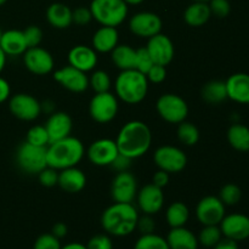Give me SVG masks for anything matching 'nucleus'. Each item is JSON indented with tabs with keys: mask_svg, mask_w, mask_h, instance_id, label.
I'll use <instances>...</instances> for the list:
<instances>
[{
	"mask_svg": "<svg viewBox=\"0 0 249 249\" xmlns=\"http://www.w3.org/2000/svg\"><path fill=\"white\" fill-rule=\"evenodd\" d=\"M116 143L121 155L136 160L146 155L151 148L152 133L143 122L130 121L121 128Z\"/></svg>",
	"mask_w": 249,
	"mask_h": 249,
	"instance_id": "1",
	"label": "nucleus"
},
{
	"mask_svg": "<svg viewBox=\"0 0 249 249\" xmlns=\"http://www.w3.org/2000/svg\"><path fill=\"white\" fill-rule=\"evenodd\" d=\"M139 213L133 203H117L105 209L101 215V225L108 235L124 237L136 230Z\"/></svg>",
	"mask_w": 249,
	"mask_h": 249,
	"instance_id": "2",
	"label": "nucleus"
},
{
	"mask_svg": "<svg viewBox=\"0 0 249 249\" xmlns=\"http://www.w3.org/2000/svg\"><path fill=\"white\" fill-rule=\"evenodd\" d=\"M85 155V148L82 141L74 136H67L62 140L49 143L46 147V162L48 167L56 170L77 167Z\"/></svg>",
	"mask_w": 249,
	"mask_h": 249,
	"instance_id": "3",
	"label": "nucleus"
},
{
	"mask_svg": "<svg viewBox=\"0 0 249 249\" xmlns=\"http://www.w3.org/2000/svg\"><path fill=\"white\" fill-rule=\"evenodd\" d=\"M148 83L146 74L139 71H121L114 82L116 96L128 105L140 104L147 95Z\"/></svg>",
	"mask_w": 249,
	"mask_h": 249,
	"instance_id": "4",
	"label": "nucleus"
},
{
	"mask_svg": "<svg viewBox=\"0 0 249 249\" xmlns=\"http://www.w3.org/2000/svg\"><path fill=\"white\" fill-rule=\"evenodd\" d=\"M89 7L97 23L116 28L125 21L129 10L124 0H92Z\"/></svg>",
	"mask_w": 249,
	"mask_h": 249,
	"instance_id": "5",
	"label": "nucleus"
},
{
	"mask_svg": "<svg viewBox=\"0 0 249 249\" xmlns=\"http://www.w3.org/2000/svg\"><path fill=\"white\" fill-rule=\"evenodd\" d=\"M16 163L26 174L38 175L44 168L48 167L46 147L34 146L24 141L16 151Z\"/></svg>",
	"mask_w": 249,
	"mask_h": 249,
	"instance_id": "6",
	"label": "nucleus"
},
{
	"mask_svg": "<svg viewBox=\"0 0 249 249\" xmlns=\"http://www.w3.org/2000/svg\"><path fill=\"white\" fill-rule=\"evenodd\" d=\"M156 109L163 121L170 124H180L189 116V106L177 94H164L157 100Z\"/></svg>",
	"mask_w": 249,
	"mask_h": 249,
	"instance_id": "7",
	"label": "nucleus"
},
{
	"mask_svg": "<svg viewBox=\"0 0 249 249\" xmlns=\"http://www.w3.org/2000/svg\"><path fill=\"white\" fill-rule=\"evenodd\" d=\"M118 97L112 92L95 94L89 104L90 117L100 124H107L113 121L118 113Z\"/></svg>",
	"mask_w": 249,
	"mask_h": 249,
	"instance_id": "8",
	"label": "nucleus"
},
{
	"mask_svg": "<svg viewBox=\"0 0 249 249\" xmlns=\"http://www.w3.org/2000/svg\"><path fill=\"white\" fill-rule=\"evenodd\" d=\"M153 160L160 170H164L169 174L182 172L187 164V157L184 151L172 145L158 147L153 153Z\"/></svg>",
	"mask_w": 249,
	"mask_h": 249,
	"instance_id": "9",
	"label": "nucleus"
},
{
	"mask_svg": "<svg viewBox=\"0 0 249 249\" xmlns=\"http://www.w3.org/2000/svg\"><path fill=\"white\" fill-rule=\"evenodd\" d=\"M163 27L162 18L151 11H141L133 15L129 19V29L139 38L150 39L151 36L160 33Z\"/></svg>",
	"mask_w": 249,
	"mask_h": 249,
	"instance_id": "10",
	"label": "nucleus"
},
{
	"mask_svg": "<svg viewBox=\"0 0 249 249\" xmlns=\"http://www.w3.org/2000/svg\"><path fill=\"white\" fill-rule=\"evenodd\" d=\"M138 195L136 178L129 170L117 173L112 180L111 196L117 203H133Z\"/></svg>",
	"mask_w": 249,
	"mask_h": 249,
	"instance_id": "11",
	"label": "nucleus"
},
{
	"mask_svg": "<svg viewBox=\"0 0 249 249\" xmlns=\"http://www.w3.org/2000/svg\"><path fill=\"white\" fill-rule=\"evenodd\" d=\"M9 109L16 118L32 122L41 113V105L38 100L29 94H16L10 97Z\"/></svg>",
	"mask_w": 249,
	"mask_h": 249,
	"instance_id": "12",
	"label": "nucleus"
},
{
	"mask_svg": "<svg viewBox=\"0 0 249 249\" xmlns=\"http://www.w3.org/2000/svg\"><path fill=\"white\" fill-rule=\"evenodd\" d=\"M225 216V204L216 196H206L196 207V218L203 226L219 225Z\"/></svg>",
	"mask_w": 249,
	"mask_h": 249,
	"instance_id": "13",
	"label": "nucleus"
},
{
	"mask_svg": "<svg viewBox=\"0 0 249 249\" xmlns=\"http://www.w3.org/2000/svg\"><path fill=\"white\" fill-rule=\"evenodd\" d=\"M23 62L27 70L36 75L49 74L55 66L53 55L40 46L27 49L23 53Z\"/></svg>",
	"mask_w": 249,
	"mask_h": 249,
	"instance_id": "14",
	"label": "nucleus"
},
{
	"mask_svg": "<svg viewBox=\"0 0 249 249\" xmlns=\"http://www.w3.org/2000/svg\"><path fill=\"white\" fill-rule=\"evenodd\" d=\"M119 155L116 140L99 139L89 146L87 156L90 162L97 167H109Z\"/></svg>",
	"mask_w": 249,
	"mask_h": 249,
	"instance_id": "15",
	"label": "nucleus"
},
{
	"mask_svg": "<svg viewBox=\"0 0 249 249\" xmlns=\"http://www.w3.org/2000/svg\"><path fill=\"white\" fill-rule=\"evenodd\" d=\"M155 65L168 66L174 58L175 49L172 39L163 33L151 36L145 46Z\"/></svg>",
	"mask_w": 249,
	"mask_h": 249,
	"instance_id": "16",
	"label": "nucleus"
},
{
	"mask_svg": "<svg viewBox=\"0 0 249 249\" xmlns=\"http://www.w3.org/2000/svg\"><path fill=\"white\" fill-rule=\"evenodd\" d=\"M136 198H138L140 211L143 214H148V215H155V214L160 213L164 206L163 190L153 184H148L141 187L138 191Z\"/></svg>",
	"mask_w": 249,
	"mask_h": 249,
	"instance_id": "17",
	"label": "nucleus"
},
{
	"mask_svg": "<svg viewBox=\"0 0 249 249\" xmlns=\"http://www.w3.org/2000/svg\"><path fill=\"white\" fill-rule=\"evenodd\" d=\"M220 230L226 238L240 242L249 238V216L235 213L225 215L221 220Z\"/></svg>",
	"mask_w": 249,
	"mask_h": 249,
	"instance_id": "18",
	"label": "nucleus"
},
{
	"mask_svg": "<svg viewBox=\"0 0 249 249\" xmlns=\"http://www.w3.org/2000/svg\"><path fill=\"white\" fill-rule=\"evenodd\" d=\"M53 78L65 89L72 92H83L89 88V78L87 73L70 65L56 71Z\"/></svg>",
	"mask_w": 249,
	"mask_h": 249,
	"instance_id": "19",
	"label": "nucleus"
},
{
	"mask_svg": "<svg viewBox=\"0 0 249 249\" xmlns=\"http://www.w3.org/2000/svg\"><path fill=\"white\" fill-rule=\"evenodd\" d=\"M44 126L48 131L50 143H53L71 135L73 122L70 114H67L66 112H53L49 116Z\"/></svg>",
	"mask_w": 249,
	"mask_h": 249,
	"instance_id": "20",
	"label": "nucleus"
},
{
	"mask_svg": "<svg viewBox=\"0 0 249 249\" xmlns=\"http://www.w3.org/2000/svg\"><path fill=\"white\" fill-rule=\"evenodd\" d=\"M68 65L82 72H90L97 65V53L92 46H73L68 53Z\"/></svg>",
	"mask_w": 249,
	"mask_h": 249,
	"instance_id": "21",
	"label": "nucleus"
},
{
	"mask_svg": "<svg viewBox=\"0 0 249 249\" xmlns=\"http://www.w3.org/2000/svg\"><path fill=\"white\" fill-rule=\"evenodd\" d=\"M228 99L242 105L249 104V74L235 73L225 82Z\"/></svg>",
	"mask_w": 249,
	"mask_h": 249,
	"instance_id": "22",
	"label": "nucleus"
},
{
	"mask_svg": "<svg viewBox=\"0 0 249 249\" xmlns=\"http://www.w3.org/2000/svg\"><path fill=\"white\" fill-rule=\"evenodd\" d=\"M57 185L67 194H79L87 185V177L79 168H66L58 172Z\"/></svg>",
	"mask_w": 249,
	"mask_h": 249,
	"instance_id": "23",
	"label": "nucleus"
},
{
	"mask_svg": "<svg viewBox=\"0 0 249 249\" xmlns=\"http://www.w3.org/2000/svg\"><path fill=\"white\" fill-rule=\"evenodd\" d=\"M119 41V33L116 27L101 26L92 36V49L96 53H111Z\"/></svg>",
	"mask_w": 249,
	"mask_h": 249,
	"instance_id": "24",
	"label": "nucleus"
},
{
	"mask_svg": "<svg viewBox=\"0 0 249 249\" xmlns=\"http://www.w3.org/2000/svg\"><path fill=\"white\" fill-rule=\"evenodd\" d=\"M0 48L4 50L6 56L23 55L24 51L28 49L23 31L9 29L6 32H2L1 39H0Z\"/></svg>",
	"mask_w": 249,
	"mask_h": 249,
	"instance_id": "25",
	"label": "nucleus"
},
{
	"mask_svg": "<svg viewBox=\"0 0 249 249\" xmlns=\"http://www.w3.org/2000/svg\"><path fill=\"white\" fill-rule=\"evenodd\" d=\"M49 24L56 29H66L73 23L72 10L63 2H53L46 10Z\"/></svg>",
	"mask_w": 249,
	"mask_h": 249,
	"instance_id": "26",
	"label": "nucleus"
},
{
	"mask_svg": "<svg viewBox=\"0 0 249 249\" xmlns=\"http://www.w3.org/2000/svg\"><path fill=\"white\" fill-rule=\"evenodd\" d=\"M165 240L169 249H198L199 245L196 235L184 226L172 229Z\"/></svg>",
	"mask_w": 249,
	"mask_h": 249,
	"instance_id": "27",
	"label": "nucleus"
},
{
	"mask_svg": "<svg viewBox=\"0 0 249 249\" xmlns=\"http://www.w3.org/2000/svg\"><path fill=\"white\" fill-rule=\"evenodd\" d=\"M212 17L211 7L208 2L194 1L186 7L184 12V19L190 27H202L209 21Z\"/></svg>",
	"mask_w": 249,
	"mask_h": 249,
	"instance_id": "28",
	"label": "nucleus"
},
{
	"mask_svg": "<svg viewBox=\"0 0 249 249\" xmlns=\"http://www.w3.org/2000/svg\"><path fill=\"white\" fill-rule=\"evenodd\" d=\"M136 49L131 48L128 44H118L111 51V58L114 66L121 71L134 70Z\"/></svg>",
	"mask_w": 249,
	"mask_h": 249,
	"instance_id": "29",
	"label": "nucleus"
},
{
	"mask_svg": "<svg viewBox=\"0 0 249 249\" xmlns=\"http://www.w3.org/2000/svg\"><path fill=\"white\" fill-rule=\"evenodd\" d=\"M201 96L207 104L219 105L228 99L226 84L223 80H211L206 83L201 90Z\"/></svg>",
	"mask_w": 249,
	"mask_h": 249,
	"instance_id": "30",
	"label": "nucleus"
},
{
	"mask_svg": "<svg viewBox=\"0 0 249 249\" xmlns=\"http://www.w3.org/2000/svg\"><path fill=\"white\" fill-rule=\"evenodd\" d=\"M228 141L231 147L240 152L249 151V128L243 124L235 123L229 128Z\"/></svg>",
	"mask_w": 249,
	"mask_h": 249,
	"instance_id": "31",
	"label": "nucleus"
},
{
	"mask_svg": "<svg viewBox=\"0 0 249 249\" xmlns=\"http://www.w3.org/2000/svg\"><path fill=\"white\" fill-rule=\"evenodd\" d=\"M190 218L189 207L182 202H174L168 207L165 212V220L170 229L182 228L186 225Z\"/></svg>",
	"mask_w": 249,
	"mask_h": 249,
	"instance_id": "32",
	"label": "nucleus"
},
{
	"mask_svg": "<svg viewBox=\"0 0 249 249\" xmlns=\"http://www.w3.org/2000/svg\"><path fill=\"white\" fill-rule=\"evenodd\" d=\"M178 139L185 146H195L199 141V130L194 123L190 122H181L178 124Z\"/></svg>",
	"mask_w": 249,
	"mask_h": 249,
	"instance_id": "33",
	"label": "nucleus"
},
{
	"mask_svg": "<svg viewBox=\"0 0 249 249\" xmlns=\"http://www.w3.org/2000/svg\"><path fill=\"white\" fill-rule=\"evenodd\" d=\"M134 249H169V246L165 238L153 232L141 235L135 242Z\"/></svg>",
	"mask_w": 249,
	"mask_h": 249,
	"instance_id": "34",
	"label": "nucleus"
},
{
	"mask_svg": "<svg viewBox=\"0 0 249 249\" xmlns=\"http://www.w3.org/2000/svg\"><path fill=\"white\" fill-rule=\"evenodd\" d=\"M221 236H223V233H221L220 226L207 225L202 229L197 240H198V243H201L203 247L213 248L221 240Z\"/></svg>",
	"mask_w": 249,
	"mask_h": 249,
	"instance_id": "35",
	"label": "nucleus"
},
{
	"mask_svg": "<svg viewBox=\"0 0 249 249\" xmlns=\"http://www.w3.org/2000/svg\"><path fill=\"white\" fill-rule=\"evenodd\" d=\"M111 77L105 71H95L92 72L91 77L89 78V87L94 90L96 94L99 92H106L111 89Z\"/></svg>",
	"mask_w": 249,
	"mask_h": 249,
	"instance_id": "36",
	"label": "nucleus"
},
{
	"mask_svg": "<svg viewBox=\"0 0 249 249\" xmlns=\"http://www.w3.org/2000/svg\"><path fill=\"white\" fill-rule=\"evenodd\" d=\"M219 198L225 206H236L242 198V191L235 184H226L219 192Z\"/></svg>",
	"mask_w": 249,
	"mask_h": 249,
	"instance_id": "37",
	"label": "nucleus"
},
{
	"mask_svg": "<svg viewBox=\"0 0 249 249\" xmlns=\"http://www.w3.org/2000/svg\"><path fill=\"white\" fill-rule=\"evenodd\" d=\"M27 142L32 143L34 146H41V147H48L50 140H49L48 131L44 125H34L27 131L26 136Z\"/></svg>",
	"mask_w": 249,
	"mask_h": 249,
	"instance_id": "38",
	"label": "nucleus"
},
{
	"mask_svg": "<svg viewBox=\"0 0 249 249\" xmlns=\"http://www.w3.org/2000/svg\"><path fill=\"white\" fill-rule=\"evenodd\" d=\"M155 65L151 58L150 53H148L147 49L143 46V48L136 49V53H135V62H134V70L139 71V72L146 73L150 71V68Z\"/></svg>",
	"mask_w": 249,
	"mask_h": 249,
	"instance_id": "39",
	"label": "nucleus"
},
{
	"mask_svg": "<svg viewBox=\"0 0 249 249\" xmlns=\"http://www.w3.org/2000/svg\"><path fill=\"white\" fill-rule=\"evenodd\" d=\"M33 249H61V243L53 233H44L36 238Z\"/></svg>",
	"mask_w": 249,
	"mask_h": 249,
	"instance_id": "40",
	"label": "nucleus"
},
{
	"mask_svg": "<svg viewBox=\"0 0 249 249\" xmlns=\"http://www.w3.org/2000/svg\"><path fill=\"white\" fill-rule=\"evenodd\" d=\"M24 39L28 48H36L43 40V31L38 26H28L23 29Z\"/></svg>",
	"mask_w": 249,
	"mask_h": 249,
	"instance_id": "41",
	"label": "nucleus"
},
{
	"mask_svg": "<svg viewBox=\"0 0 249 249\" xmlns=\"http://www.w3.org/2000/svg\"><path fill=\"white\" fill-rule=\"evenodd\" d=\"M39 182L44 187H53L57 185L58 181V170L51 167H46L38 174Z\"/></svg>",
	"mask_w": 249,
	"mask_h": 249,
	"instance_id": "42",
	"label": "nucleus"
},
{
	"mask_svg": "<svg viewBox=\"0 0 249 249\" xmlns=\"http://www.w3.org/2000/svg\"><path fill=\"white\" fill-rule=\"evenodd\" d=\"M208 5L211 7L212 15L219 18H225L231 11V5L229 0H211Z\"/></svg>",
	"mask_w": 249,
	"mask_h": 249,
	"instance_id": "43",
	"label": "nucleus"
},
{
	"mask_svg": "<svg viewBox=\"0 0 249 249\" xmlns=\"http://www.w3.org/2000/svg\"><path fill=\"white\" fill-rule=\"evenodd\" d=\"M87 249H113V243L108 236L105 233H99L90 238Z\"/></svg>",
	"mask_w": 249,
	"mask_h": 249,
	"instance_id": "44",
	"label": "nucleus"
},
{
	"mask_svg": "<svg viewBox=\"0 0 249 249\" xmlns=\"http://www.w3.org/2000/svg\"><path fill=\"white\" fill-rule=\"evenodd\" d=\"M72 19L73 23L78 24V26H85V24L90 23V21L92 19L90 7L79 6L75 10H72Z\"/></svg>",
	"mask_w": 249,
	"mask_h": 249,
	"instance_id": "45",
	"label": "nucleus"
},
{
	"mask_svg": "<svg viewBox=\"0 0 249 249\" xmlns=\"http://www.w3.org/2000/svg\"><path fill=\"white\" fill-rule=\"evenodd\" d=\"M136 229H138L141 235H148V233L155 232L156 223L153 220L152 215L143 214L142 216H139L138 223H136Z\"/></svg>",
	"mask_w": 249,
	"mask_h": 249,
	"instance_id": "46",
	"label": "nucleus"
},
{
	"mask_svg": "<svg viewBox=\"0 0 249 249\" xmlns=\"http://www.w3.org/2000/svg\"><path fill=\"white\" fill-rule=\"evenodd\" d=\"M146 77H147L148 82L153 83V84H160L167 78V70H165L164 66L153 65L150 68V71L146 73Z\"/></svg>",
	"mask_w": 249,
	"mask_h": 249,
	"instance_id": "47",
	"label": "nucleus"
},
{
	"mask_svg": "<svg viewBox=\"0 0 249 249\" xmlns=\"http://www.w3.org/2000/svg\"><path fill=\"white\" fill-rule=\"evenodd\" d=\"M133 160H130V158L125 157V156L121 155L119 153L118 156L116 157V160H113V163H112L109 167H112L113 169H116L117 172H125V170L129 169V167H130V162Z\"/></svg>",
	"mask_w": 249,
	"mask_h": 249,
	"instance_id": "48",
	"label": "nucleus"
},
{
	"mask_svg": "<svg viewBox=\"0 0 249 249\" xmlns=\"http://www.w3.org/2000/svg\"><path fill=\"white\" fill-rule=\"evenodd\" d=\"M169 173L160 169L157 173H155V175H153L152 184L156 185L157 187H160V189H163V187H165L169 184Z\"/></svg>",
	"mask_w": 249,
	"mask_h": 249,
	"instance_id": "49",
	"label": "nucleus"
},
{
	"mask_svg": "<svg viewBox=\"0 0 249 249\" xmlns=\"http://www.w3.org/2000/svg\"><path fill=\"white\" fill-rule=\"evenodd\" d=\"M10 95H11V88H10L9 82L0 77V104L7 101L10 99Z\"/></svg>",
	"mask_w": 249,
	"mask_h": 249,
	"instance_id": "50",
	"label": "nucleus"
},
{
	"mask_svg": "<svg viewBox=\"0 0 249 249\" xmlns=\"http://www.w3.org/2000/svg\"><path fill=\"white\" fill-rule=\"evenodd\" d=\"M212 249H238V245L236 241L225 237L224 240L221 238Z\"/></svg>",
	"mask_w": 249,
	"mask_h": 249,
	"instance_id": "51",
	"label": "nucleus"
},
{
	"mask_svg": "<svg viewBox=\"0 0 249 249\" xmlns=\"http://www.w3.org/2000/svg\"><path fill=\"white\" fill-rule=\"evenodd\" d=\"M67 232H68V228L67 225L63 223H56L55 225L53 226V231H51V233H53L55 237H57L58 240L65 237V236L67 235Z\"/></svg>",
	"mask_w": 249,
	"mask_h": 249,
	"instance_id": "52",
	"label": "nucleus"
},
{
	"mask_svg": "<svg viewBox=\"0 0 249 249\" xmlns=\"http://www.w3.org/2000/svg\"><path fill=\"white\" fill-rule=\"evenodd\" d=\"M41 112H45V113L51 114L55 112V102H53L51 100H46V101L41 102Z\"/></svg>",
	"mask_w": 249,
	"mask_h": 249,
	"instance_id": "53",
	"label": "nucleus"
},
{
	"mask_svg": "<svg viewBox=\"0 0 249 249\" xmlns=\"http://www.w3.org/2000/svg\"><path fill=\"white\" fill-rule=\"evenodd\" d=\"M61 249H87V246L82 245L79 242H72L66 245L65 247H61Z\"/></svg>",
	"mask_w": 249,
	"mask_h": 249,
	"instance_id": "54",
	"label": "nucleus"
},
{
	"mask_svg": "<svg viewBox=\"0 0 249 249\" xmlns=\"http://www.w3.org/2000/svg\"><path fill=\"white\" fill-rule=\"evenodd\" d=\"M6 53H4V50H2L1 48H0V73L2 72V70H4L5 65H6Z\"/></svg>",
	"mask_w": 249,
	"mask_h": 249,
	"instance_id": "55",
	"label": "nucleus"
},
{
	"mask_svg": "<svg viewBox=\"0 0 249 249\" xmlns=\"http://www.w3.org/2000/svg\"><path fill=\"white\" fill-rule=\"evenodd\" d=\"M128 5H140L141 2H143L145 0H124Z\"/></svg>",
	"mask_w": 249,
	"mask_h": 249,
	"instance_id": "56",
	"label": "nucleus"
},
{
	"mask_svg": "<svg viewBox=\"0 0 249 249\" xmlns=\"http://www.w3.org/2000/svg\"><path fill=\"white\" fill-rule=\"evenodd\" d=\"M192 1H197V2H209L211 0H192Z\"/></svg>",
	"mask_w": 249,
	"mask_h": 249,
	"instance_id": "57",
	"label": "nucleus"
},
{
	"mask_svg": "<svg viewBox=\"0 0 249 249\" xmlns=\"http://www.w3.org/2000/svg\"><path fill=\"white\" fill-rule=\"evenodd\" d=\"M6 1L7 0H0V6H2V5H4Z\"/></svg>",
	"mask_w": 249,
	"mask_h": 249,
	"instance_id": "58",
	"label": "nucleus"
},
{
	"mask_svg": "<svg viewBox=\"0 0 249 249\" xmlns=\"http://www.w3.org/2000/svg\"><path fill=\"white\" fill-rule=\"evenodd\" d=\"M1 36H2V31L0 29V39H1Z\"/></svg>",
	"mask_w": 249,
	"mask_h": 249,
	"instance_id": "59",
	"label": "nucleus"
}]
</instances>
